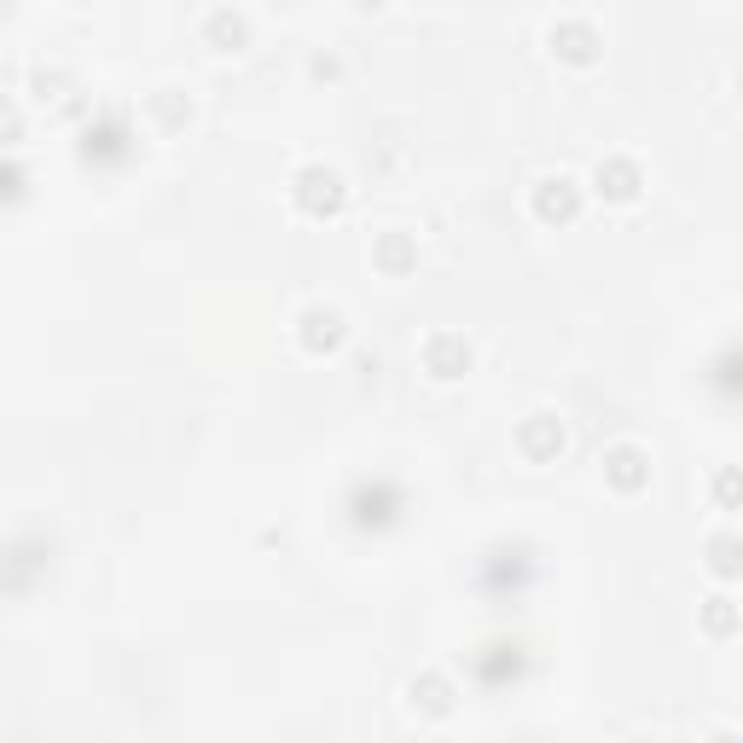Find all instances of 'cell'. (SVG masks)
Listing matches in <instances>:
<instances>
[{
	"label": "cell",
	"mask_w": 743,
	"mask_h": 743,
	"mask_svg": "<svg viewBox=\"0 0 743 743\" xmlns=\"http://www.w3.org/2000/svg\"><path fill=\"white\" fill-rule=\"evenodd\" d=\"M518 442H523V453H529V459H546V448H563V424H558L552 413H534V419L523 424Z\"/></svg>",
	"instance_id": "30bf717a"
},
{
	"label": "cell",
	"mask_w": 743,
	"mask_h": 743,
	"mask_svg": "<svg viewBox=\"0 0 743 743\" xmlns=\"http://www.w3.org/2000/svg\"><path fill=\"white\" fill-rule=\"evenodd\" d=\"M23 570H30V575H47V570H53V546H47L41 534H18V541L0 546V586H7V593H30Z\"/></svg>",
	"instance_id": "7a4b0ae2"
},
{
	"label": "cell",
	"mask_w": 743,
	"mask_h": 743,
	"mask_svg": "<svg viewBox=\"0 0 743 743\" xmlns=\"http://www.w3.org/2000/svg\"><path fill=\"white\" fill-rule=\"evenodd\" d=\"M599 192H604V198H616V203L639 198V169H633L627 158H610V163H599Z\"/></svg>",
	"instance_id": "ba28073f"
},
{
	"label": "cell",
	"mask_w": 743,
	"mask_h": 743,
	"mask_svg": "<svg viewBox=\"0 0 743 743\" xmlns=\"http://www.w3.org/2000/svg\"><path fill=\"white\" fill-rule=\"evenodd\" d=\"M552 47L570 64H593V53H599V36L586 30V23H563V30H552Z\"/></svg>",
	"instance_id": "9c48e42d"
},
{
	"label": "cell",
	"mask_w": 743,
	"mask_h": 743,
	"mask_svg": "<svg viewBox=\"0 0 743 743\" xmlns=\"http://www.w3.org/2000/svg\"><path fill=\"white\" fill-rule=\"evenodd\" d=\"M203 41H210L215 53H244L250 30H244V18H239V12H215L210 23H203Z\"/></svg>",
	"instance_id": "52a82bcc"
},
{
	"label": "cell",
	"mask_w": 743,
	"mask_h": 743,
	"mask_svg": "<svg viewBox=\"0 0 743 743\" xmlns=\"http://www.w3.org/2000/svg\"><path fill=\"white\" fill-rule=\"evenodd\" d=\"M401 518V489L390 476H361L349 494V523L354 529H390Z\"/></svg>",
	"instance_id": "6da1fadb"
},
{
	"label": "cell",
	"mask_w": 743,
	"mask_h": 743,
	"mask_svg": "<svg viewBox=\"0 0 743 743\" xmlns=\"http://www.w3.org/2000/svg\"><path fill=\"white\" fill-rule=\"evenodd\" d=\"M291 198H297V210H309V215H338V210H343V174L314 163V169L297 174Z\"/></svg>",
	"instance_id": "3957f363"
},
{
	"label": "cell",
	"mask_w": 743,
	"mask_h": 743,
	"mask_svg": "<svg viewBox=\"0 0 743 743\" xmlns=\"http://www.w3.org/2000/svg\"><path fill=\"white\" fill-rule=\"evenodd\" d=\"M639 465H645V453H639V448H616V453H610L604 459V471H610V482H616V489H639V482H645V471H639Z\"/></svg>",
	"instance_id": "8fae6325"
},
{
	"label": "cell",
	"mask_w": 743,
	"mask_h": 743,
	"mask_svg": "<svg viewBox=\"0 0 743 743\" xmlns=\"http://www.w3.org/2000/svg\"><path fill=\"white\" fill-rule=\"evenodd\" d=\"M0 12H7V0H0Z\"/></svg>",
	"instance_id": "9a60e30c"
},
{
	"label": "cell",
	"mask_w": 743,
	"mask_h": 743,
	"mask_svg": "<svg viewBox=\"0 0 743 743\" xmlns=\"http://www.w3.org/2000/svg\"><path fill=\"white\" fill-rule=\"evenodd\" d=\"M88 140H99V151H106V158H122V151H128V145H122V128H117V122H106V128H99V134L88 128Z\"/></svg>",
	"instance_id": "7c38bea8"
},
{
	"label": "cell",
	"mask_w": 743,
	"mask_h": 743,
	"mask_svg": "<svg viewBox=\"0 0 743 743\" xmlns=\"http://www.w3.org/2000/svg\"><path fill=\"white\" fill-rule=\"evenodd\" d=\"M297 325H302V343H309L314 354L343 343V314H338V309H309V314H302Z\"/></svg>",
	"instance_id": "277c9868"
},
{
	"label": "cell",
	"mask_w": 743,
	"mask_h": 743,
	"mask_svg": "<svg viewBox=\"0 0 743 743\" xmlns=\"http://www.w3.org/2000/svg\"><path fill=\"white\" fill-rule=\"evenodd\" d=\"M0 128H7V134H18V111H12V106H0Z\"/></svg>",
	"instance_id": "5bb4252c"
},
{
	"label": "cell",
	"mask_w": 743,
	"mask_h": 743,
	"mask_svg": "<svg viewBox=\"0 0 743 743\" xmlns=\"http://www.w3.org/2000/svg\"><path fill=\"white\" fill-rule=\"evenodd\" d=\"M424 361H430L435 378H459V372L471 367V349L459 343V338H430V343H424Z\"/></svg>",
	"instance_id": "8992f818"
},
{
	"label": "cell",
	"mask_w": 743,
	"mask_h": 743,
	"mask_svg": "<svg viewBox=\"0 0 743 743\" xmlns=\"http://www.w3.org/2000/svg\"><path fill=\"white\" fill-rule=\"evenodd\" d=\"M575 181H563V174H558V181H541V192H534V210H541V221H570L575 215Z\"/></svg>",
	"instance_id": "5b68a950"
},
{
	"label": "cell",
	"mask_w": 743,
	"mask_h": 743,
	"mask_svg": "<svg viewBox=\"0 0 743 743\" xmlns=\"http://www.w3.org/2000/svg\"><path fill=\"white\" fill-rule=\"evenodd\" d=\"M18 187H23V169L0 163V198H18Z\"/></svg>",
	"instance_id": "4fadbf2b"
}]
</instances>
